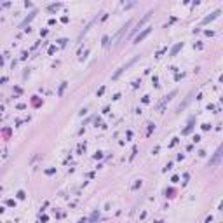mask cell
Instances as JSON below:
<instances>
[{
    "label": "cell",
    "mask_w": 223,
    "mask_h": 223,
    "mask_svg": "<svg viewBox=\"0 0 223 223\" xmlns=\"http://www.w3.org/2000/svg\"><path fill=\"white\" fill-rule=\"evenodd\" d=\"M148 33H150V28H147L145 31H143V33H141V35H138V37H136V42H140L141 38H145V37H147Z\"/></svg>",
    "instance_id": "6da1fadb"
}]
</instances>
